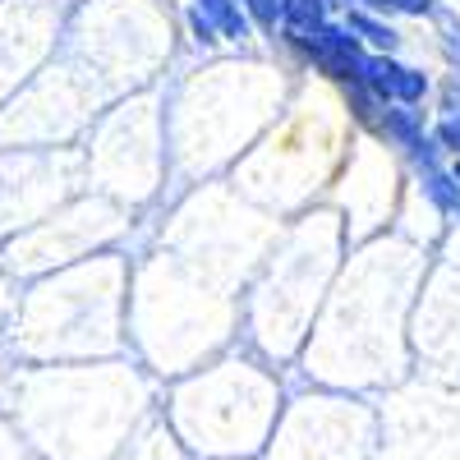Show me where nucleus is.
I'll list each match as a JSON object with an SVG mask.
<instances>
[{
    "mask_svg": "<svg viewBox=\"0 0 460 460\" xmlns=\"http://www.w3.org/2000/svg\"><path fill=\"white\" fill-rule=\"evenodd\" d=\"M341 23L359 37L364 51L405 56V51H410V42H414V37L405 32V23H396V19H387V14H377V10H368V5H350V10H341Z\"/></svg>",
    "mask_w": 460,
    "mask_h": 460,
    "instance_id": "nucleus-10",
    "label": "nucleus"
},
{
    "mask_svg": "<svg viewBox=\"0 0 460 460\" xmlns=\"http://www.w3.org/2000/svg\"><path fill=\"white\" fill-rule=\"evenodd\" d=\"M281 5H286V0H244V10H249V19H253L262 42L281 28Z\"/></svg>",
    "mask_w": 460,
    "mask_h": 460,
    "instance_id": "nucleus-18",
    "label": "nucleus"
},
{
    "mask_svg": "<svg viewBox=\"0 0 460 460\" xmlns=\"http://www.w3.org/2000/svg\"><path fill=\"white\" fill-rule=\"evenodd\" d=\"M373 143H382L401 162L405 175L433 171L447 162V152L433 134V111L429 106H405V102H387L382 106V120L373 129Z\"/></svg>",
    "mask_w": 460,
    "mask_h": 460,
    "instance_id": "nucleus-7",
    "label": "nucleus"
},
{
    "mask_svg": "<svg viewBox=\"0 0 460 460\" xmlns=\"http://www.w3.org/2000/svg\"><path fill=\"white\" fill-rule=\"evenodd\" d=\"M429 111L433 115H460V74H438L433 84V97H429Z\"/></svg>",
    "mask_w": 460,
    "mask_h": 460,
    "instance_id": "nucleus-17",
    "label": "nucleus"
},
{
    "mask_svg": "<svg viewBox=\"0 0 460 460\" xmlns=\"http://www.w3.org/2000/svg\"><path fill=\"white\" fill-rule=\"evenodd\" d=\"M359 84L382 97V102H405V106H429L433 97V84H438V69L414 60L410 51L405 56H382V51H368L364 56V69H359Z\"/></svg>",
    "mask_w": 460,
    "mask_h": 460,
    "instance_id": "nucleus-8",
    "label": "nucleus"
},
{
    "mask_svg": "<svg viewBox=\"0 0 460 460\" xmlns=\"http://www.w3.org/2000/svg\"><path fill=\"white\" fill-rule=\"evenodd\" d=\"M433 37H429V51L433 60L447 69V74H460V10L451 5V0H442V10L424 23Z\"/></svg>",
    "mask_w": 460,
    "mask_h": 460,
    "instance_id": "nucleus-13",
    "label": "nucleus"
},
{
    "mask_svg": "<svg viewBox=\"0 0 460 460\" xmlns=\"http://www.w3.org/2000/svg\"><path fill=\"white\" fill-rule=\"evenodd\" d=\"M410 350H414L419 373H424V377L460 387V295L442 290L429 272H424L419 304H414Z\"/></svg>",
    "mask_w": 460,
    "mask_h": 460,
    "instance_id": "nucleus-6",
    "label": "nucleus"
},
{
    "mask_svg": "<svg viewBox=\"0 0 460 460\" xmlns=\"http://www.w3.org/2000/svg\"><path fill=\"white\" fill-rule=\"evenodd\" d=\"M355 5H368L396 23H429L442 10V0H355Z\"/></svg>",
    "mask_w": 460,
    "mask_h": 460,
    "instance_id": "nucleus-16",
    "label": "nucleus"
},
{
    "mask_svg": "<svg viewBox=\"0 0 460 460\" xmlns=\"http://www.w3.org/2000/svg\"><path fill=\"white\" fill-rule=\"evenodd\" d=\"M341 226L336 212L318 208L295 217L286 235H272L267 253L258 258V281L240 295V327L249 345L267 364H290L314 332V318L341 272V258H318L314 249Z\"/></svg>",
    "mask_w": 460,
    "mask_h": 460,
    "instance_id": "nucleus-3",
    "label": "nucleus"
},
{
    "mask_svg": "<svg viewBox=\"0 0 460 460\" xmlns=\"http://www.w3.org/2000/svg\"><path fill=\"white\" fill-rule=\"evenodd\" d=\"M115 460H194V456L175 442V433L162 424V414H157V419H147V424L125 442V451Z\"/></svg>",
    "mask_w": 460,
    "mask_h": 460,
    "instance_id": "nucleus-12",
    "label": "nucleus"
},
{
    "mask_svg": "<svg viewBox=\"0 0 460 460\" xmlns=\"http://www.w3.org/2000/svg\"><path fill=\"white\" fill-rule=\"evenodd\" d=\"M373 460H460V387L433 377L387 387Z\"/></svg>",
    "mask_w": 460,
    "mask_h": 460,
    "instance_id": "nucleus-5",
    "label": "nucleus"
},
{
    "mask_svg": "<svg viewBox=\"0 0 460 460\" xmlns=\"http://www.w3.org/2000/svg\"><path fill=\"white\" fill-rule=\"evenodd\" d=\"M377 410L355 392H299L281 405L262 460H373Z\"/></svg>",
    "mask_w": 460,
    "mask_h": 460,
    "instance_id": "nucleus-4",
    "label": "nucleus"
},
{
    "mask_svg": "<svg viewBox=\"0 0 460 460\" xmlns=\"http://www.w3.org/2000/svg\"><path fill=\"white\" fill-rule=\"evenodd\" d=\"M447 171H451V180L460 184V157H447Z\"/></svg>",
    "mask_w": 460,
    "mask_h": 460,
    "instance_id": "nucleus-20",
    "label": "nucleus"
},
{
    "mask_svg": "<svg viewBox=\"0 0 460 460\" xmlns=\"http://www.w3.org/2000/svg\"><path fill=\"white\" fill-rule=\"evenodd\" d=\"M433 134L447 157H460V115H433Z\"/></svg>",
    "mask_w": 460,
    "mask_h": 460,
    "instance_id": "nucleus-19",
    "label": "nucleus"
},
{
    "mask_svg": "<svg viewBox=\"0 0 460 460\" xmlns=\"http://www.w3.org/2000/svg\"><path fill=\"white\" fill-rule=\"evenodd\" d=\"M336 14H341V10H336V0H286V5H281V28H290V32H309V28L336 19Z\"/></svg>",
    "mask_w": 460,
    "mask_h": 460,
    "instance_id": "nucleus-15",
    "label": "nucleus"
},
{
    "mask_svg": "<svg viewBox=\"0 0 460 460\" xmlns=\"http://www.w3.org/2000/svg\"><path fill=\"white\" fill-rule=\"evenodd\" d=\"M410 194L424 203V212H429V221H438V230H460V184L451 180L447 162L410 175Z\"/></svg>",
    "mask_w": 460,
    "mask_h": 460,
    "instance_id": "nucleus-9",
    "label": "nucleus"
},
{
    "mask_svg": "<svg viewBox=\"0 0 460 460\" xmlns=\"http://www.w3.org/2000/svg\"><path fill=\"white\" fill-rule=\"evenodd\" d=\"M194 5L212 19L217 37H221V51H258L262 37L244 10V0H194Z\"/></svg>",
    "mask_w": 460,
    "mask_h": 460,
    "instance_id": "nucleus-11",
    "label": "nucleus"
},
{
    "mask_svg": "<svg viewBox=\"0 0 460 460\" xmlns=\"http://www.w3.org/2000/svg\"><path fill=\"white\" fill-rule=\"evenodd\" d=\"M180 37H184V47L194 56H217L221 51V37H217L212 19L194 5V0H184V5H180Z\"/></svg>",
    "mask_w": 460,
    "mask_h": 460,
    "instance_id": "nucleus-14",
    "label": "nucleus"
},
{
    "mask_svg": "<svg viewBox=\"0 0 460 460\" xmlns=\"http://www.w3.org/2000/svg\"><path fill=\"white\" fill-rule=\"evenodd\" d=\"M286 405L267 359L226 355L175 377L162 424L194 460H258Z\"/></svg>",
    "mask_w": 460,
    "mask_h": 460,
    "instance_id": "nucleus-2",
    "label": "nucleus"
},
{
    "mask_svg": "<svg viewBox=\"0 0 460 460\" xmlns=\"http://www.w3.org/2000/svg\"><path fill=\"white\" fill-rule=\"evenodd\" d=\"M429 253L373 240L327 290L304 341V377L332 392H382L410 373V304L424 286Z\"/></svg>",
    "mask_w": 460,
    "mask_h": 460,
    "instance_id": "nucleus-1",
    "label": "nucleus"
}]
</instances>
